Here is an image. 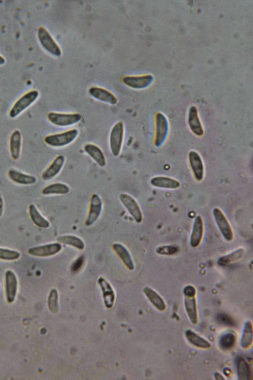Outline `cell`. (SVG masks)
<instances>
[{"mask_svg": "<svg viewBox=\"0 0 253 380\" xmlns=\"http://www.w3.org/2000/svg\"><path fill=\"white\" fill-rule=\"evenodd\" d=\"M47 120L52 124L60 127L71 126L79 123L82 118L78 113L50 112L47 114Z\"/></svg>", "mask_w": 253, "mask_h": 380, "instance_id": "obj_3", "label": "cell"}, {"mask_svg": "<svg viewBox=\"0 0 253 380\" xmlns=\"http://www.w3.org/2000/svg\"><path fill=\"white\" fill-rule=\"evenodd\" d=\"M48 307L51 312L56 313L58 312V292L55 288L51 289L49 294Z\"/></svg>", "mask_w": 253, "mask_h": 380, "instance_id": "obj_36", "label": "cell"}, {"mask_svg": "<svg viewBox=\"0 0 253 380\" xmlns=\"http://www.w3.org/2000/svg\"><path fill=\"white\" fill-rule=\"evenodd\" d=\"M7 176L11 181L20 185H31L35 184L37 181V178L34 176L13 168L8 170Z\"/></svg>", "mask_w": 253, "mask_h": 380, "instance_id": "obj_20", "label": "cell"}, {"mask_svg": "<svg viewBox=\"0 0 253 380\" xmlns=\"http://www.w3.org/2000/svg\"><path fill=\"white\" fill-rule=\"evenodd\" d=\"M89 95L94 98L111 105L117 103L116 96L108 90L98 87H91L88 90Z\"/></svg>", "mask_w": 253, "mask_h": 380, "instance_id": "obj_16", "label": "cell"}, {"mask_svg": "<svg viewBox=\"0 0 253 380\" xmlns=\"http://www.w3.org/2000/svg\"><path fill=\"white\" fill-rule=\"evenodd\" d=\"M18 287L16 275L11 270H7L5 274V292L7 302L11 303L15 299Z\"/></svg>", "mask_w": 253, "mask_h": 380, "instance_id": "obj_11", "label": "cell"}, {"mask_svg": "<svg viewBox=\"0 0 253 380\" xmlns=\"http://www.w3.org/2000/svg\"><path fill=\"white\" fill-rule=\"evenodd\" d=\"M188 126L192 133L197 136H202L204 130L198 115L197 108L195 106L190 107L187 118Z\"/></svg>", "mask_w": 253, "mask_h": 380, "instance_id": "obj_17", "label": "cell"}, {"mask_svg": "<svg viewBox=\"0 0 253 380\" xmlns=\"http://www.w3.org/2000/svg\"></svg>", "mask_w": 253, "mask_h": 380, "instance_id": "obj_42", "label": "cell"}, {"mask_svg": "<svg viewBox=\"0 0 253 380\" xmlns=\"http://www.w3.org/2000/svg\"><path fill=\"white\" fill-rule=\"evenodd\" d=\"M62 249V245L59 242H54L38 245L30 248L29 254L38 257H47L59 253Z\"/></svg>", "mask_w": 253, "mask_h": 380, "instance_id": "obj_10", "label": "cell"}, {"mask_svg": "<svg viewBox=\"0 0 253 380\" xmlns=\"http://www.w3.org/2000/svg\"><path fill=\"white\" fill-rule=\"evenodd\" d=\"M22 136L20 130H15L11 134L9 138V152L11 158L17 160L20 156Z\"/></svg>", "mask_w": 253, "mask_h": 380, "instance_id": "obj_18", "label": "cell"}, {"mask_svg": "<svg viewBox=\"0 0 253 380\" xmlns=\"http://www.w3.org/2000/svg\"><path fill=\"white\" fill-rule=\"evenodd\" d=\"M79 133L78 129H71L61 133L47 135L44 137L43 141L51 147H64L73 142L78 136Z\"/></svg>", "mask_w": 253, "mask_h": 380, "instance_id": "obj_1", "label": "cell"}, {"mask_svg": "<svg viewBox=\"0 0 253 380\" xmlns=\"http://www.w3.org/2000/svg\"><path fill=\"white\" fill-rule=\"evenodd\" d=\"M38 37L41 45L46 51L56 56L61 55V50L59 47L44 27H39Z\"/></svg>", "mask_w": 253, "mask_h": 380, "instance_id": "obj_6", "label": "cell"}, {"mask_svg": "<svg viewBox=\"0 0 253 380\" xmlns=\"http://www.w3.org/2000/svg\"><path fill=\"white\" fill-rule=\"evenodd\" d=\"M65 162L63 155L56 156L49 165L43 171L42 178L44 181H49L56 177L62 170Z\"/></svg>", "mask_w": 253, "mask_h": 380, "instance_id": "obj_14", "label": "cell"}, {"mask_svg": "<svg viewBox=\"0 0 253 380\" xmlns=\"http://www.w3.org/2000/svg\"><path fill=\"white\" fill-rule=\"evenodd\" d=\"M143 292L151 303L158 310L163 311L166 309L165 302L161 296L152 288L146 286L143 288Z\"/></svg>", "mask_w": 253, "mask_h": 380, "instance_id": "obj_24", "label": "cell"}, {"mask_svg": "<svg viewBox=\"0 0 253 380\" xmlns=\"http://www.w3.org/2000/svg\"><path fill=\"white\" fill-rule=\"evenodd\" d=\"M196 293L195 288L191 285H188L184 288L183 293L185 297H195Z\"/></svg>", "mask_w": 253, "mask_h": 380, "instance_id": "obj_38", "label": "cell"}, {"mask_svg": "<svg viewBox=\"0 0 253 380\" xmlns=\"http://www.w3.org/2000/svg\"><path fill=\"white\" fill-rule=\"evenodd\" d=\"M188 160L195 180L201 181L204 176V166L201 156L197 151L191 150L188 154Z\"/></svg>", "mask_w": 253, "mask_h": 380, "instance_id": "obj_12", "label": "cell"}, {"mask_svg": "<svg viewBox=\"0 0 253 380\" xmlns=\"http://www.w3.org/2000/svg\"><path fill=\"white\" fill-rule=\"evenodd\" d=\"M215 379L216 380H224V378L218 373H215L214 374Z\"/></svg>", "mask_w": 253, "mask_h": 380, "instance_id": "obj_40", "label": "cell"}, {"mask_svg": "<svg viewBox=\"0 0 253 380\" xmlns=\"http://www.w3.org/2000/svg\"><path fill=\"white\" fill-rule=\"evenodd\" d=\"M253 342V326L250 321L246 323L241 339V345L244 349L250 348Z\"/></svg>", "mask_w": 253, "mask_h": 380, "instance_id": "obj_32", "label": "cell"}, {"mask_svg": "<svg viewBox=\"0 0 253 380\" xmlns=\"http://www.w3.org/2000/svg\"><path fill=\"white\" fill-rule=\"evenodd\" d=\"M29 212L31 220L36 226L44 229L49 227L48 221L42 215L34 204H31L29 205Z\"/></svg>", "mask_w": 253, "mask_h": 380, "instance_id": "obj_27", "label": "cell"}, {"mask_svg": "<svg viewBox=\"0 0 253 380\" xmlns=\"http://www.w3.org/2000/svg\"><path fill=\"white\" fill-rule=\"evenodd\" d=\"M156 132L154 144L160 147L166 141L169 132V123L166 116L158 112L155 116Z\"/></svg>", "mask_w": 253, "mask_h": 380, "instance_id": "obj_8", "label": "cell"}, {"mask_svg": "<svg viewBox=\"0 0 253 380\" xmlns=\"http://www.w3.org/2000/svg\"><path fill=\"white\" fill-rule=\"evenodd\" d=\"M119 199L134 221L140 223L143 220V215L138 203L134 197L127 193H122L119 195Z\"/></svg>", "mask_w": 253, "mask_h": 380, "instance_id": "obj_7", "label": "cell"}, {"mask_svg": "<svg viewBox=\"0 0 253 380\" xmlns=\"http://www.w3.org/2000/svg\"><path fill=\"white\" fill-rule=\"evenodd\" d=\"M3 205H4L3 200L0 193V217L1 216L3 212Z\"/></svg>", "mask_w": 253, "mask_h": 380, "instance_id": "obj_39", "label": "cell"}, {"mask_svg": "<svg viewBox=\"0 0 253 380\" xmlns=\"http://www.w3.org/2000/svg\"><path fill=\"white\" fill-rule=\"evenodd\" d=\"M57 241L60 243L70 245L79 250H83L85 244L79 237L74 235H63L58 237Z\"/></svg>", "mask_w": 253, "mask_h": 380, "instance_id": "obj_30", "label": "cell"}, {"mask_svg": "<svg viewBox=\"0 0 253 380\" xmlns=\"http://www.w3.org/2000/svg\"><path fill=\"white\" fill-rule=\"evenodd\" d=\"M184 306L191 322L194 325H196L198 323V319L196 301L195 297H185Z\"/></svg>", "mask_w": 253, "mask_h": 380, "instance_id": "obj_28", "label": "cell"}, {"mask_svg": "<svg viewBox=\"0 0 253 380\" xmlns=\"http://www.w3.org/2000/svg\"><path fill=\"white\" fill-rule=\"evenodd\" d=\"M20 253L15 250L0 247V259L13 261L19 258Z\"/></svg>", "mask_w": 253, "mask_h": 380, "instance_id": "obj_34", "label": "cell"}, {"mask_svg": "<svg viewBox=\"0 0 253 380\" xmlns=\"http://www.w3.org/2000/svg\"><path fill=\"white\" fill-rule=\"evenodd\" d=\"M216 320L219 324L229 327H234L236 322L231 316L224 313H220L217 314Z\"/></svg>", "mask_w": 253, "mask_h": 380, "instance_id": "obj_37", "label": "cell"}, {"mask_svg": "<svg viewBox=\"0 0 253 380\" xmlns=\"http://www.w3.org/2000/svg\"><path fill=\"white\" fill-rule=\"evenodd\" d=\"M237 371L239 380H249L251 379L250 367L247 362L242 358H240L237 361Z\"/></svg>", "mask_w": 253, "mask_h": 380, "instance_id": "obj_31", "label": "cell"}, {"mask_svg": "<svg viewBox=\"0 0 253 380\" xmlns=\"http://www.w3.org/2000/svg\"><path fill=\"white\" fill-rule=\"evenodd\" d=\"M212 215L217 227L224 238L231 241L234 238L232 228L222 211L218 207L212 210Z\"/></svg>", "mask_w": 253, "mask_h": 380, "instance_id": "obj_5", "label": "cell"}, {"mask_svg": "<svg viewBox=\"0 0 253 380\" xmlns=\"http://www.w3.org/2000/svg\"><path fill=\"white\" fill-rule=\"evenodd\" d=\"M125 134V127L123 121L116 122L112 127L109 134V147L112 155L118 156L121 151Z\"/></svg>", "mask_w": 253, "mask_h": 380, "instance_id": "obj_2", "label": "cell"}, {"mask_svg": "<svg viewBox=\"0 0 253 380\" xmlns=\"http://www.w3.org/2000/svg\"><path fill=\"white\" fill-rule=\"evenodd\" d=\"M235 342V335L233 333L228 332L220 337L219 344L221 348L227 350L232 348Z\"/></svg>", "mask_w": 253, "mask_h": 380, "instance_id": "obj_33", "label": "cell"}, {"mask_svg": "<svg viewBox=\"0 0 253 380\" xmlns=\"http://www.w3.org/2000/svg\"><path fill=\"white\" fill-rule=\"evenodd\" d=\"M84 152L89 155L100 167H104L106 165V159L102 149L98 145L88 143L84 146Z\"/></svg>", "mask_w": 253, "mask_h": 380, "instance_id": "obj_19", "label": "cell"}, {"mask_svg": "<svg viewBox=\"0 0 253 380\" xmlns=\"http://www.w3.org/2000/svg\"><path fill=\"white\" fill-rule=\"evenodd\" d=\"M5 59L0 55V65H3L5 63Z\"/></svg>", "mask_w": 253, "mask_h": 380, "instance_id": "obj_41", "label": "cell"}, {"mask_svg": "<svg viewBox=\"0 0 253 380\" xmlns=\"http://www.w3.org/2000/svg\"><path fill=\"white\" fill-rule=\"evenodd\" d=\"M244 254V248L239 247L227 254L220 257L218 259L217 263L221 266H227L231 263L240 260L243 257Z\"/></svg>", "mask_w": 253, "mask_h": 380, "instance_id": "obj_25", "label": "cell"}, {"mask_svg": "<svg viewBox=\"0 0 253 380\" xmlns=\"http://www.w3.org/2000/svg\"><path fill=\"white\" fill-rule=\"evenodd\" d=\"M153 80L151 75L141 76H128L122 78L123 82L126 86L135 89H142L149 86Z\"/></svg>", "mask_w": 253, "mask_h": 380, "instance_id": "obj_15", "label": "cell"}, {"mask_svg": "<svg viewBox=\"0 0 253 380\" xmlns=\"http://www.w3.org/2000/svg\"><path fill=\"white\" fill-rule=\"evenodd\" d=\"M112 248L128 270H133L134 269V264L131 255L128 250L123 244L114 243L112 245Z\"/></svg>", "mask_w": 253, "mask_h": 380, "instance_id": "obj_22", "label": "cell"}, {"mask_svg": "<svg viewBox=\"0 0 253 380\" xmlns=\"http://www.w3.org/2000/svg\"><path fill=\"white\" fill-rule=\"evenodd\" d=\"M97 282L102 290L105 306L108 308H111L115 301V293L111 285L102 277L98 278Z\"/></svg>", "mask_w": 253, "mask_h": 380, "instance_id": "obj_23", "label": "cell"}, {"mask_svg": "<svg viewBox=\"0 0 253 380\" xmlns=\"http://www.w3.org/2000/svg\"><path fill=\"white\" fill-rule=\"evenodd\" d=\"M204 232V224L203 218L197 215L194 220L190 237V244L191 247H198L201 243Z\"/></svg>", "mask_w": 253, "mask_h": 380, "instance_id": "obj_13", "label": "cell"}, {"mask_svg": "<svg viewBox=\"0 0 253 380\" xmlns=\"http://www.w3.org/2000/svg\"><path fill=\"white\" fill-rule=\"evenodd\" d=\"M179 247L175 245H163L157 247L156 252L161 255H173L179 252Z\"/></svg>", "mask_w": 253, "mask_h": 380, "instance_id": "obj_35", "label": "cell"}, {"mask_svg": "<svg viewBox=\"0 0 253 380\" xmlns=\"http://www.w3.org/2000/svg\"><path fill=\"white\" fill-rule=\"evenodd\" d=\"M185 336L188 341L196 347L205 349L211 347L209 341L190 330L185 332Z\"/></svg>", "mask_w": 253, "mask_h": 380, "instance_id": "obj_29", "label": "cell"}, {"mask_svg": "<svg viewBox=\"0 0 253 380\" xmlns=\"http://www.w3.org/2000/svg\"><path fill=\"white\" fill-rule=\"evenodd\" d=\"M39 93L31 90L22 95L14 103L9 111V116L14 118L32 105L38 98Z\"/></svg>", "mask_w": 253, "mask_h": 380, "instance_id": "obj_4", "label": "cell"}, {"mask_svg": "<svg viewBox=\"0 0 253 380\" xmlns=\"http://www.w3.org/2000/svg\"><path fill=\"white\" fill-rule=\"evenodd\" d=\"M103 203L101 197L93 193L90 198L89 210L85 221L86 226H90L99 218L102 210Z\"/></svg>", "mask_w": 253, "mask_h": 380, "instance_id": "obj_9", "label": "cell"}, {"mask_svg": "<svg viewBox=\"0 0 253 380\" xmlns=\"http://www.w3.org/2000/svg\"><path fill=\"white\" fill-rule=\"evenodd\" d=\"M70 188L63 183L57 182L45 186L42 190L44 195L58 194L63 195L69 193Z\"/></svg>", "mask_w": 253, "mask_h": 380, "instance_id": "obj_26", "label": "cell"}, {"mask_svg": "<svg viewBox=\"0 0 253 380\" xmlns=\"http://www.w3.org/2000/svg\"><path fill=\"white\" fill-rule=\"evenodd\" d=\"M150 184L157 188L174 190L180 187V182L177 180L167 176H158L153 177Z\"/></svg>", "mask_w": 253, "mask_h": 380, "instance_id": "obj_21", "label": "cell"}]
</instances>
